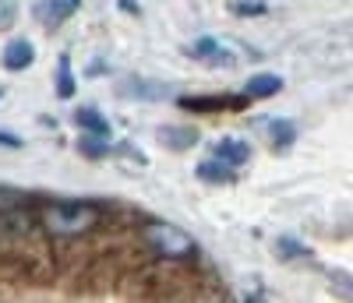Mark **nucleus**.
Instances as JSON below:
<instances>
[{
	"label": "nucleus",
	"instance_id": "obj_2",
	"mask_svg": "<svg viewBox=\"0 0 353 303\" xmlns=\"http://www.w3.org/2000/svg\"><path fill=\"white\" fill-rule=\"evenodd\" d=\"M145 240H149V247L166 261H191L198 254L194 240L181 226H170V222H149L145 226Z\"/></svg>",
	"mask_w": 353,
	"mask_h": 303
},
{
	"label": "nucleus",
	"instance_id": "obj_13",
	"mask_svg": "<svg viewBox=\"0 0 353 303\" xmlns=\"http://www.w3.org/2000/svg\"><path fill=\"white\" fill-rule=\"evenodd\" d=\"M191 53H194L198 60H226V64H230V53H223L219 43H216L212 36H201V39L191 46Z\"/></svg>",
	"mask_w": 353,
	"mask_h": 303
},
{
	"label": "nucleus",
	"instance_id": "obj_17",
	"mask_svg": "<svg viewBox=\"0 0 353 303\" xmlns=\"http://www.w3.org/2000/svg\"><path fill=\"white\" fill-rule=\"evenodd\" d=\"M25 201V194L21 191H11V187H0V211H11V208H18Z\"/></svg>",
	"mask_w": 353,
	"mask_h": 303
},
{
	"label": "nucleus",
	"instance_id": "obj_11",
	"mask_svg": "<svg viewBox=\"0 0 353 303\" xmlns=\"http://www.w3.org/2000/svg\"><path fill=\"white\" fill-rule=\"evenodd\" d=\"M269 138H272V148L283 152L297 141V127H293L290 120H269Z\"/></svg>",
	"mask_w": 353,
	"mask_h": 303
},
{
	"label": "nucleus",
	"instance_id": "obj_10",
	"mask_svg": "<svg viewBox=\"0 0 353 303\" xmlns=\"http://www.w3.org/2000/svg\"><path fill=\"white\" fill-rule=\"evenodd\" d=\"M198 180H209V184H233V166H226V163H219V159H212V163H201L198 169Z\"/></svg>",
	"mask_w": 353,
	"mask_h": 303
},
{
	"label": "nucleus",
	"instance_id": "obj_5",
	"mask_svg": "<svg viewBox=\"0 0 353 303\" xmlns=\"http://www.w3.org/2000/svg\"><path fill=\"white\" fill-rule=\"evenodd\" d=\"M71 14H74L71 0H39V4H36V18L50 28V32H53V28H61Z\"/></svg>",
	"mask_w": 353,
	"mask_h": 303
},
{
	"label": "nucleus",
	"instance_id": "obj_19",
	"mask_svg": "<svg viewBox=\"0 0 353 303\" xmlns=\"http://www.w3.org/2000/svg\"><path fill=\"white\" fill-rule=\"evenodd\" d=\"M237 14H244V18H254V14H265V0H241L237 8H233Z\"/></svg>",
	"mask_w": 353,
	"mask_h": 303
},
{
	"label": "nucleus",
	"instance_id": "obj_21",
	"mask_svg": "<svg viewBox=\"0 0 353 303\" xmlns=\"http://www.w3.org/2000/svg\"><path fill=\"white\" fill-rule=\"evenodd\" d=\"M71 4H74V8H78V0H71Z\"/></svg>",
	"mask_w": 353,
	"mask_h": 303
},
{
	"label": "nucleus",
	"instance_id": "obj_1",
	"mask_svg": "<svg viewBox=\"0 0 353 303\" xmlns=\"http://www.w3.org/2000/svg\"><path fill=\"white\" fill-rule=\"evenodd\" d=\"M39 222L50 236H85L88 229H96L99 211L92 205H81V201H57V205L43 208Z\"/></svg>",
	"mask_w": 353,
	"mask_h": 303
},
{
	"label": "nucleus",
	"instance_id": "obj_4",
	"mask_svg": "<svg viewBox=\"0 0 353 303\" xmlns=\"http://www.w3.org/2000/svg\"><path fill=\"white\" fill-rule=\"evenodd\" d=\"M32 219H28V211L21 208H11V211H0V240H11V244H18V240H28L32 236Z\"/></svg>",
	"mask_w": 353,
	"mask_h": 303
},
{
	"label": "nucleus",
	"instance_id": "obj_6",
	"mask_svg": "<svg viewBox=\"0 0 353 303\" xmlns=\"http://www.w3.org/2000/svg\"><path fill=\"white\" fill-rule=\"evenodd\" d=\"M212 152H216V159L226 163V166H244V163L251 159V145H248V141H237V138H223V141H216Z\"/></svg>",
	"mask_w": 353,
	"mask_h": 303
},
{
	"label": "nucleus",
	"instance_id": "obj_20",
	"mask_svg": "<svg viewBox=\"0 0 353 303\" xmlns=\"http://www.w3.org/2000/svg\"><path fill=\"white\" fill-rule=\"evenodd\" d=\"M0 145H8V148H21V138H18V134H8V131H0Z\"/></svg>",
	"mask_w": 353,
	"mask_h": 303
},
{
	"label": "nucleus",
	"instance_id": "obj_14",
	"mask_svg": "<svg viewBox=\"0 0 353 303\" xmlns=\"http://www.w3.org/2000/svg\"><path fill=\"white\" fill-rule=\"evenodd\" d=\"M159 141L170 148H191L198 141V131H159Z\"/></svg>",
	"mask_w": 353,
	"mask_h": 303
},
{
	"label": "nucleus",
	"instance_id": "obj_15",
	"mask_svg": "<svg viewBox=\"0 0 353 303\" xmlns=\"http://www.w3.org/2000/svg\"><path fill=\"white\" fill-rule=\"evenodd\" d=\"M276 251H279V258H311V247L297 244L293 236H283L279 244H276Z\"/></svg>",
	"mask_w": 353,
	"mask_h": 303
},
{
	"label": "nucleus",
	"instance_id": "obj_8",
	"mask_svg": "<svg viewBox=\"0 0 353 303\" xmlns=\"http://www.w3.org/2000/svg\"><path fill=\"white\" fill-rule=\"evenodd\" d=\"M74 120H78V127L85 131V134H96V138H106L110 134V124H106V116L99 113V109H78L74 113Z\"/></svg>",
	"mask_w": 353,
	"mask_h": 303
},
{
	"label": "nucleus",
	"instance_id": "obj_12",
	"mask_svg": "<svg viewBox=\"0 0 353 303\" xmlns=\"http://www.w3.org/2000/svg\"><path fill=\"white\" fill-rule=\"evenodd\" d=\"M57 96H61V99H71L74 96V74H71L68 53L61 56V64H57Z\"/></svg>",
	"mask_w": 353,
	"mask_h": 303
},
{
	"label": "nucleus",
	"instance_id": "obj_18",
	"mask_svg": "<svg viewBox=\"0 0 353 303\" xmlns=\"http://www.w3.org/2000/svg\"><path fill=\"white\" fill-rule=\"evenodd\" d=\"M18 18V4L14 0H0V28H11Z\"/></svg>",
	"mask_w": 353,
	"mask_h": 303
},
{
	"label": "nucleus",
	"instance_id": "obj_3",
	"mask_svg": "<svg viewBox=\"0 0 353 303\" xmlns=\"http://www.w3.org/2000/svg\"><path fill=\"white\" fill-rule=\"evenodd\" d=\"M251 103V96H184L181 109L188 113H223V109H244Z\"/></svg>",
	"mask_w": 353,
	"mask_h": 303
},
{
	"label": "nucleus",
	"instance_id": "obj_7",
	"mask_svg": "<svg viewBox=\"0 0 353 303\" xmlns=\"http://www.w3.org/2000/svg\"><path fill=\"white\" fill-rule=\"evenodd\" d=\"M32 60H36V50H32V43H28V39H11L4 46V67L8 71H25Z\"/></svg>",
	"mask_w": 353,
	"mask_h": 303
},
{
	"label": "nucleus",
	"instance_id": "obj_16",
	"mask_svg": "<svg viewBox=\"0 0 353 303\" xmlns=\"http://www.w3.org/2000/svg\"><path fill=\"white\" fill-rule=\"evenodd\" d=\"M78 148H81V156H88V159H103V156H106V145L96 141V138H81Z\"/></svg>",
	"mask_w": 353,
	"mask_h": 303
},
{
	"label": "nucleus",
	"instance_id": "obj_9",
	"mask_svg": "<svg viewBox=\"0 0 353 303\" xmlns=\"http://www.w3.org/2000/svg\"><path fill=\"white\" fill-rule=\"evenodd\" d=\"M283 88V78H276V74H254L251 81H248V88L244 92L251 96V99H269V96H276Z\"/></svg>",
	"mask_w": 353,
	"mask_h": 303
}]
</instances>
